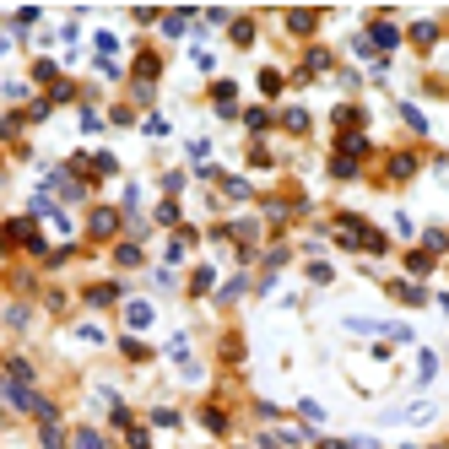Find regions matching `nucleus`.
Returning <instances> with one entry per match:
<instances>
[{
	"label": "nucleus",
	"mask_w": 449,
	"mask_h": 449,
	"mask_svg": "<svg viewBox=\"0 0 449 449\" xmlns=\"http://www.w3.org/2000/svg\"><path fill=\"white\" fill-rule=\"evenodd\" d=\"M363 38H368V49H379V55H390V49L401 43V27L379 17V22H373V27H368V33H363Z\"/></svg>",
	"instance_id": "obj_1"
},
{
	"label": "nucleus",
	"mask_w": 449,
	"mask_h": 449,
	"mask_svg": "<svg viewBox=\"0 0 449 449\" xmlns=\"http://www.w3.org/2000/svg\"><path fill=\"white\" fill-rule=\"evenodd\" d=\"M368 233H373V227H368L363 217H352V211L336 222V238H341V244H363V249H368Z\"/></svg>",
	"instance_id": "obj_2"
},
{
	"label": "nucleus",
	"mask_w": 449,
	"mask_h": 449,
	"mask_svg": "<svg viewBox=\"0 0 449 449\" xmlns=\"http://www.w3.org/2000/svg\"><path fill=\"white\" fill-rule=\"evenodd\" d=\"M87 233H92V238H114V233H120V211L98 206V211H92V227H87Z\"/></svg>",
	"instance_id": "obj_3"
},
{
	"label": "nucleus",
	"mask_w": 449,
	"mask_h": 449,
	"mask_svg": "<svg viewBox=\"0 0 449 449\" xmlns=\"http://www.w3.org/2000/svg\"><path fill=\"white\" fill-rule=\"evenodd\" d=\"M124 325H130V330H146V325H152V304L130 298V304H124Z\"/></svg>",
	"instance_id": "obj_4"
},
{
	"label": "nucleus",
	"mask_w": 449,
	"mask_h": 449,
	"mask_svg": "<svg viewBox=\"0 0 449 449\" xmlns=\"http://www.w3.org/2000/svg\"><path fill=\"white\" fill-rule=\"evenodd\" d=\"M363 152H368V136H363V130H341V157H352V163H357Z\"/></svg>",
	"instance_id": "obj_5"
},
{
	"label": "nucleus",
	"mask_w": 449,
	"mask_h": 449,
	"mask_svg": "<svg viewBox=\"0 0 449 449\" xmlns=\"http://www.w3.org/2000/svg\"><path fill=\"white\" fill-rule=\"evenodd\" d=\"M411 173H417V157H411V152H395V157H390V179H411Z\"/></svg>",
	"instance_id": "obj_6"
},
{
	"label": "nucleus",
	"mask_w": 449,
	"mask_h": 449,
	"mask_svg": "<svg viewBox=\"0 0 449 449\" xmlns=\"http://www.w3.org/2000/svg\"><path fill=\"white\" fill-rule=\"evenodd\" d=\"M157 71H163V65H157V55H141V60H136V82L152 87V82H157Z\"/></svg>",
	"instance_id": "obj_7"
},
{
	"label": "nucleus",
	"mask_w": 449,
	"mask_h": 449,
	"mask_svg": "<svg viewBox=\"0 0 449 449\" xmlns=\"http://www.w3.org/2000/svg\"><path fill=\"white\" fill-rule=\"evenodd\" d=\"M411 43H417V49H433V43H439V27H433V22H417V27H411Z\"/></svg>",
	"instance_id": "obj_8"
},
{
	"label": "nucleus",
	"mask_w": 449,
	"mask_h": 449,
	"mask_svg": "<svg viewBox=\"0 0 449 449\" xmlns=\"http://www.w3.org/2000/svg\"><path fill=\"white\" fill-rule=\"evenodd\" d=\"M406 271H411V276H428V271H433V255H428V249H411V255H406Z\"/></svg>",
	"instance_id": "obj_9"
},
{
	"label": "nucleus",
	"mask_w": 449,
	"mask_h": 449,
	"mask_svg": "<svg viewBox=\"0 0 449 449\" xmlns=\"http://www.w3.org/2000/svg\"><path fill=\"white\" fill-rule=\"evenodd\" d=\"M120 298V287L114 282H98V287H87V304H114Z\"/></svg>",
	"instance_id": "obj_10"
},
{
	"label": "nucleus",
	"mask_w": 449,
	"mask_h": 449,
	"mask_svg": "<svg viewBox=\"0 0 449 449\" xmlns=\"http://www.w3.org/2000/svg\"><path fill=\"white\" fill-rule=\"evenodd\" d=\"M314 11H287V27H292V33H314Z\"/></svg>",
	"instance_id": "obj_11"
},
{
	"label": "nucleus",
	"mask_w": 449,
	"mask_h": 449,
	"mask_svg": "<svg viewBox=\"0 0 449 449\" xmlns=\"http://www.w3.org/2000/svg\"><path fill=\"white\" fill-rule=\"evenodd\" d=\"M120 352L130 357V363H146V357H152V352H146V341H136V336H124V341H120Z\"/></svg>",
	"instance_id": "obj_12"
},
{
	"label": "nucleus",
	"mask_w": 449,
	"mask_h": 449,
	"mask_svg": "<svg viewBox=\"0 0 449 449\" xmlns=\"http://www.w3.org/2000/svg\"><path fill=\"white\" fill-rule=\"evenodd\" d=\"M233 43H238V49H249V43H255V22H249V17L233 22Z\"/></svg>",
	"instance_id": "obj_13"
},
{
	"label": "nucleus",
	"mask_w": 449,
	"mask_h": 449,
	"mask_svg": "<svg viewBox=\"0 0 449 449\" xmlns=\"http://www.w3.org/2000/svg\"><path fill=\"white\" fill-rule=\"evenodd\" d=\"M71 449H108V444H103V433L82 428V433H76V439H71Z\"/></svg>",
	"instance_id": "obj_14"
},
{
	"label": "nucleus",
	"mask_w": 449,
	"mask_h": 449,
	"mask_svg": "<svg viewBox=\"0 0 449 449\" xmlns=\"http://www.w3.org/2000/svg\"><path fill=\"white\" fill-rule=\"evenodd\" d=\"M282 124L292 130V136H304V130H308V114H304V108H287V114H282Z\"/></svg>",
	"instance_id": "obj_15"
},
{
	"label": "nucleus",
	"mask_w": 449,
	"mask_h": 449,
	"mask_svg": "<svg viewBox=\"0 0 449 449\" xmlns=\"http://www.w3.org/2000/svg\"><path fill=\"white\" fill-rule=\"evenodd\" d=\"M211 282H217V271H211V266H201V271H195V282H190V292L201 298V292H211Z\"/></svg>",
	"instance_id": "obj_16"
},
{
	"label": "nucleus",
	"mask_w": 449,
	"mask_h": 449,
	"mask_svg": "<svg viewBox=\"0 0 449 449\" xmlns=\"http://www.w3.org/2000/svg\"><path fill=\"white\" fill-rule=\"evenodd\" d=\"M211 98H217L222 114H233V82H217V87H211Z\"/></svg>",
	"instance_id": "obj_17"
},
{
	"label": "nucleus",
	"mask_w": 449,
	"mask_h": 449,
	"mask_svg": "<svg viewBox=\"0 0 449 449\" xmlns=\"http://www.w3.org/2000/svg\"><path fill=\"white\" fill-rule=\"evenodd\" d=\"M330 173H336V179H357V163H352V157H341V152H336V163H330Z\"/></svg>",
	"instance_id": "obj_18"
},
{
	"label": "nucleus",
	"mask_w": 449,
	"mask_h": 449,
	"mask_svg": "<svg viewBox=\"0 0 449 449\" xmlns=\"http://www.w3.org/2000/svg\"><path fill=\"white\" fill-rule=\"evenodd\" d=\"M201 422H206V428H211V433H227V417H222V411H217V406H206V411H201Z\"/></svg>",
	"instance_id": "obj_19"
},
{
	"label": "nucleus",
	"mask_w": 449,
	"mask_h": 449,
	"mask_svg": "<svg viewBox=\"0 0 449 449\" xmlns=\"http://www.w3.org/2000/svg\"><path fill=\"white\" fill-rule=\"evenodd\" d=\"M422 249H428V255H439V249H449V233H439V227H428V238H422Z\"/></svg>",
	"instance_id": "obj_20"
},
{
	"label": "nucleus",
	"mask_w": 449,
	"mask_h": 449,
	"mask_svg": "<svg viewBox=\"0 0 449 449\" xmlns=\"http://www.w3.org/2000/svg\"><path fill=\"white\" fill-rule=\"evenodd\" d=\"M114 260H120V266H141V249H136V244H120V249H114Z\"/></svg>",
	"instance_id": "obj_21"
},
{
	"label": "nucleus",
	"mask_w": 449,
	"mask_h": 449,
	"mask_svg": "<svg viewBox=\"0 0 449 449\" xmlns=\"http://www.w3.org/2000/svg\"><path fill=\"white\" fill-rule=\"evenodd\" d=\"M43 449H65V433L55 422H43Z\"/></svg>",
	"instance_id": "obj_22"
},
{
	"label": "nucleus",
	"mask_w": 449,
	"mask_h": 449,
	"mask_svg": "<svg viewBox=\"0 0 449 449\" xmlns=\"http://www.w3.org/2000/svg\"><path fill=\"white\" fill-rule=\"evenodd\" d=\"M124 439H130V449H152V433L146 428H124Z\"/></svg>",
	"instance_id": "obj_23"
},
{
	"label": "nucleus",
	"mask_w": 449,
	"mask_h": 449,
	"mask_svg": "<svg viewBox=\"0 0 449 449\" xmlns=\"http://www.w3.org/2000/svg\"><path fill=\"white\" fill-rule=\"evenodd\" d=\"M152 422H157V428H179V411H168V406H157V411H152Z\"/></svg>",
	"instance_id": "obj_24"
},
{
	"label": "nucleus",
	"mask_w": 449,
	"mask_h": 449,
	"mask_svg": "<svg viewBox=\"0 0 449 449\" xmlns=\"http://www.w3.org/2000/svg\"><path fill=\"white\" fill-rule=\"evenodd\" d=\"M395 298H406V304H422V287H411V282H395Z\"/></svg>",
	"instance_id": "obj_25"
},
{
	"label": "nucleus",
	"mask_w": 449,
	"mask_h": 449,
	"mask_svg": "<svg viewBox=\"0 0 449 449\" xmlns=\"http://www.w3.org/2000/svg\"><path fill=\"white\" fill-rule=\"evenodd\" d=\"M260 92H271V98H276V92H282V76H276V71H260Z\"/></svg>",
	"instance_id": "obj_26"
},
{
	"label": "nucleus",
	"mask_w": 449,
	"mask_h": 449,
	"mask_svg": "<svg viewBox=\"0 0 449 449\" xmlns=\"http://www.w3.org/2000/svg\"><path fill=\"white\" fill-rule=\"evenodd\" d=\"M103 173H114V157H108V152H98V157H92V179H103Z\"/></svg>",
	"instance_id": "obj_27"
},
{
	"label": "nucleus",
	"mask_w": 449,
	"mask_h": 449,
	"mask_svg": "<svg viewBox=\"0 0 449 449\" xmlns=\"http://www.w3.org/2000/svg\"><path fill=\"white\" fill-rule=\"evenodd\" d=\"M217 184H222V190L233 195V201H244V195H249V184H244V179H217Z\"/></svg>",
	"instance_id": "obj_28"
},
{
	"label": "nucleus",
	"mask_w": 449,
	"mask_h": 449,
	"mask_svg": "<svg viewBox=\"0 0 449 449\" xmlns=\"http://www.w3.org/2000/svg\"><path fill=\"white\" fill-rule=\"evenodd\" d=\"M433 373H439V357H433V352H422V363H417V379H433Z\"/></svg>",
	"instance_id": "obj_29"
},
{
	"label": "nucleus",
	"mask_w": 449,
	"mask_h": 449,
	"mask_svg": "<svg viewBox=\"0 0 449 449\" xmlns=\"http://www.w3.org/2000/svg\"><path fill=\"white\" fill-rule=\"evenodd\" d=\"M298 417H308V422H320L325 411H320V401H298Z\"/></svg>",
	"instance_id": "obj_30"
},
{
	"label": "nucleus",
	"mask_w": 449,
	"mask_h": 449,
	"mask_svg": "<svg viewBox=\"0 0 449 449\" xmlns=\"http://www.w3.org/2000/svg\"><path fill=\"white\" fill-rule=\"evenodd\" d=\"M76 336H82L87 347H98V341H103V330H98V325H76Z\"/></svg>",
	"instance_id": "obj_31"
}]
</instances>
